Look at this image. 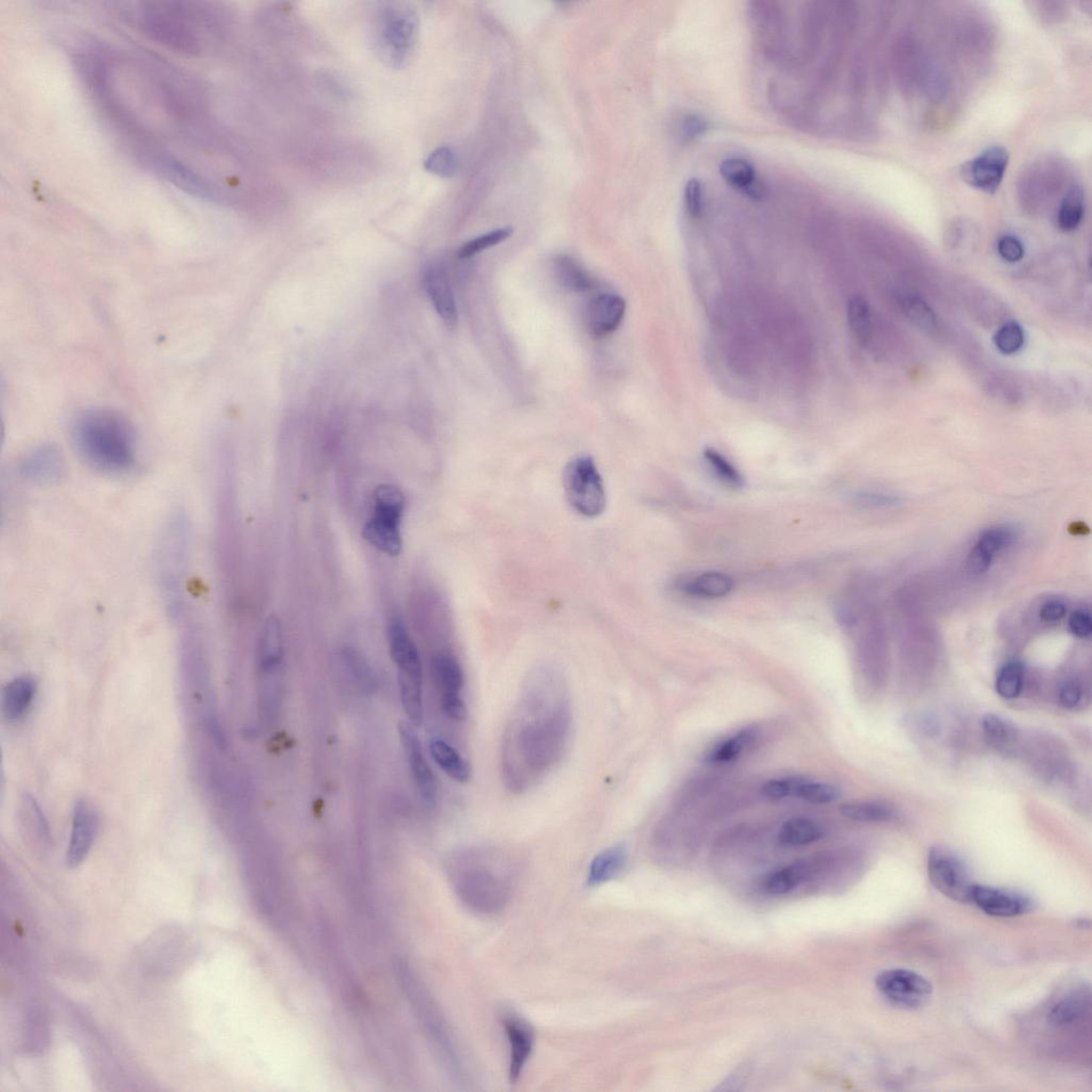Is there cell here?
Masks as SVG:
<instances>
[{
  "instance_id": "obj_1",
  "label": "cell",
  "mask_w": 1092,
  "mask_h": 1092,
  "mask_svg": "<svg viewBox=\"0 0 1092 1092\" xmlns=\"http://www.w3.org/2000/svg\"><path fill=\"white\" fill-rule=\"evenodd\" d=\"M571 702L564 679L552 668L527 679L503 738L502 772L513 793L528 791L564 758L571 736Z\"/></svg>"
},
{
  "instance_id": "obj_29",
  "label": "cell",
  "mask_w": 1092,
  "mask_h": 1092,
  "mask_svg": "<svg viewBox=\"0 0 1092 1092\" xmlns=\"http://www.w3.org/2000/svg\"><path fill=\"white\" fill-rule=\"evenodd\" d=\"M1090 1006V993L1078 989L1065 995L1049 1011V1021L1056 1026H1067L1078 1022Z\"/></svg>"
},
{
  "instance_id": "obj_26",
  "label": "cell",
  "mask_w": 1092,
  "mask_h": 1092,
  "mask_svg": "<svg viewBox=\"0 0 1092 1092\" xmlns=\"http://www.w3.org/2000/svg\"><path fill=\"white\" fill-rule=\"evenodd\" d=\"M813 871V865L808 861L795 862L768 874L762 887L769 894H786L812 876Z\"/></svg>"
},
{
  "instance_id": "obj_39",
  "label": "cell",
  "mask_w": 1092,
  "mask_h": 1092,
  "mask_svg": "<svg viewBox=\"0 0 1092 1092\" xmlns=\"http://www.w3.org/2000/svg\"><path fill=\"white\" fill-rule=\"evenodd\" d=\"M837 786L800 778L796 796L814 805H829L840 798Z\"/></svg>"
},
{
  "instance_id": "obj_6",
  "label": "cell",
  "mask_w": 1092,
  "mask_h": 1092,
  "mask_svg": "<svg viewBox=\"0 0 1092 1092\" xmlns=\"http://www.w3.org/2000/svg\"><path fill=\"white\" fill-rule=\"evenodd\" d=\"M191 556V527L184 512H175L160 535L155 554V571L163 599L186 593Z\"/></svg>"
},
{
  "instance_id": "obj_47",
  "label": "cell",
  "mask_w": 1092,
  "mask_h": 1092,
  "mask_svg": "<svg viewBox=\"0 0 1092 1092\" xmlns=\"http://www.w3.org/2000/svg\"><path fill=\"white\" fill-rule=\"evenodd\" d=\"M998 252L1004 261L1017 263L1024 256V247L1017 237L1003 236L998 242Z\"/></svg>"
},
{
  "instance_id": "obj_32",
  "label": "cell",
  "mask_w": 1092,
  "mask_h": 1092,
  "mask_svg": "<svg viewBox=\"0 0 1092 1092\" xmlns=\"http://www.w3.org/2000/svg\"><path fill=\"white\" fill-rule=\"evenodd\" d=\"M732 588V578L726 573L716 571L699 574L685 586V591L690 596L703 599L724 598Z\"/></svg>"
},
{
  "instance_id": "obj_37",
  "label": "cell",
  "mask_w": 1092,
  "mask_h": 1092,
  "mask_svg": "<svg viewBox=\"0 0 1092 1092\" xmlns=\"http://www.w3.org/2000/svg\"><path fill=\"white\" fill-rule=\"evenodd\" d=\"M847 317L851 331L861 343L869 342L873 331L872 311L862 296H854L848 301Z\"/></svg>"
},
{
  "instance_id": "obj_8",
  "label": "cell",
  "mask_w": 1092,
  "mask_h": 1092,
  "mask_svg": "<svg viewBox=\"0 0 1092 1092\" xmlns=\"http://www.w3.org/2000/svg\"><path fill=\"white\" fill-rule=\"evenodd\" d=\"M564 489L570 506L578 515L597 518L604 512L607 505L605 485L592 458L577 457L568 463Z\"/></svg>"
},
{
  "instance_id": "obj_4",
  "label": "cell",
  "mask_w": 1092,
  "mask_h": 1092,
  "mask_svg": "<svg viewBox=\"0 0 1092 1092\" xmlns=\"http://www.w3.org/2000/svg\"><path fill=\"white\" fill-rule=\"evenodd\" d=\"M136 25L153 41L199 56L204 51L208 12L197 3H143L134 12Z\"/></svg>"
},
{
  "instance_id": "obj_35",
  "label": "cell",
  "mask_w": 1092,
  "mask_h": 1092,
  "mask_svg": "<svg viewBox=\"0 0 1092 1092\" xmlns=\"http://www.w3.org/2000/svg\"><path fill=\"white\" fill-rule=\"evenodd\" d=\"M757 730L744 729L715 747L706 758V762H709L710 764H727V763L740 757L757 740Z\"/></svg>"
},
{
  "instance_id": "obj_31",
  "label": "cell",
  "mask_w": 1092,
  "mask_h": 1092,
  "mask_svg": "<svg viewBox=\"0 0 1092 1092\" xmlns=\"http://www.w3.org/2000/svg\"><path fill=\"white\" fill-rule=\"evenodd\" d=\"M283 656V633L278 618L270 617L260 641V664L264 670L275 668Z\"/></svg>"
},
{
  "instance_id": "obj_33",
  "label": "cell",
  "mask_w": 1092,
  "mask_h": 1092,
  "mask_svg": "<svg viewBox=\"0 0 1092 1092\" xmlns=\"http://www.w3.org/2000/svg\"><path fill=\"white\" fill-rule=\"evenodd\" d=\"M840 812L850 821L859 823H886L895 817L893 807L880 801L847 802L841 806Z\"/></svg>"
},
{
  "instance_id": "obj_43",
  "label": "cell",
  "mask_w": 1092,
  "mask_h": 1092,
  "mask_svg": "<svg viewBox=\"0 0 1092 1092\" xmlns=\"http://www.w3.org/2000/svg\"><path fill=\"white\" fill-rule=\"evenodd\" d=\"M426 169L432 173L444 176V178L454 175L458 169L455 152L447 147L438 149L426 162Z\"/></svg>"
},
{
  "instance_id": "obj_10",
  "label": "cell",
  "mask_w": 1092,
  "mask_h": 1092,
  "mask_svg": "<svg viewBox=\"0 0 1092 1092\" xmlns=\"http://www.w3.org/2000/svg\"><path fill=\"white\" fill-rule=\"evenodd\" d=\"M876 987L892 1005L905 1010L926 1006L934 991L927 978L905 969L881 972L876 978Z\"/></svg>"
},
{
  "instance_id": "obj_42",
  "label": "cell",
  "mask_w": 1092,
  "mask_h": 1092,
  "mask_svg": "<svg viewBox=\"0 0 1092 1092\" xmlns=\"http://www.w3.org/2000/svg\"><path fill=\"white\" fill-rule=\"evenodd\" d=\"M1025 335L1021 326L1008 323L994 335V344L1004 355H1014L1024 346Z\"/></svg>"
},
{
  "instance_id": "obj_36",
  "label": "cell",
  "mask_w": 1092,
  "mask_h": 1092,
  "mask_svg": "<svg viewBox=\"0 0 1092 1092\" xmlns=\"http://www.w3.org/2000/svg\"><path fill=\"white\" fill-rule=\"evenodd\" d=\"M1085 213V196L1081 187H1073L1063 200L1057 214L1059 229L1065 232L1077 230Z\"/></svg>"
},
{
  "instance_id": "obj_3",
  "label": "cell",
  "mask_w": 1092,
  "mask_h": 1092,
  "mask_svg": "<svg viewBox=\"0 0 1092 1092\" xmlns=\"http://www.w3.org/2000/svg\"><path fill=\"white\" fill-rule=\"evenodd\" d=\"M455 893L473 912L495 915L505 910L515 893V873L490 854L463 855L452 869Z\"/></svg>"
},
{
  "instance_id": "obj_9",
  "label": "cell",
  "mask_w": 1092,
  "mask_h": 1092,
  "mask_svg": "<svg viewBox=\"0 0 1092 1092\" xmlns=\"http://www.w3.org/2000/svg\"><path fill=\"white\" fill-rule=\"evenodd\" d=\"M928 876L934 887L946 897L960 904H971L972 882L965 862L943 847L929 850L927 859Z\"/></svg>"
},
{
  "instance_id": "obj_46",
  "label": "cell",
  "mask_w": 1092,
  "mask_h": 1092,
  "mask_svg": "<svg viewBox=\"0 0 1092 1092\" xmlns=\"http://www.w3.org/2000/svg\"><path fill=\"white\" fill-rule=\"evenodd\" d=\"M684 200L687 212L690 216L699 217L701 215L703 208V190L700 182L695 179L688 181L684 191Z\"/></svg>"
},
{
  "instance_id": "obj_20",
  "label": "cell",
  "mask_w": 1092,
  "mask_h": 1092,
  "mask_svg": "<svg viewBox=\"0 0 1092 1092\" xmlns=\"http://www.w3.org/2000/svg\"><path fill=\"white\" fill-rule=\"evenodd\" d=\"M424 287L439 316L449 328L458 323V311L451 281L446 270L431 265L424 273Z\"/></svg>"
},
{
  "instance_id": "obj_45",
  "label": "cell",
  "mask_w": 1092,
  "mask_h": 1092,
  "mask_svg": "<svg viewBox=\"0 0 1092 1092\" xmlns=\"http://www.w3.org/2000/svg\"><path fill=\"white\" fill-rule=\"evenodd\" d=\"M1084 686L1078 679L1069 678L1064 681L1058 689V700L1066 709L1073 710L1082 704Z\"/></svg>"
},
{
  "instance_id": "obj_51",
  "label": "cell",
  "mask_w": 1092,
  "mask_h": 1092,
  "mask_svg": "<svg viewBox=\"0 0 1092 1092\" xmlns=\"http://www.w3.org/2000/svg\"><path fill=\"white\" fill-rule=\"evenodd\" d=\"M706 121L704 119L697 116L687 117L684 119L681 126V130L684 138H695L705 131Z\"/></svg>"
},
{
  "instance_id": "obj_41",
  "label": "cell",
  "mask_w": 1092,
  "mask_h": 1092,
  "mask_svg": "<svg viewBox=\"0 0 1092 1092\" xmlns=\"http://www.w3.org/2000/svg\"><path fill=\"white\" fill-rule=\"evenodd\" d=\"M706 461L709 462L710 467L722 483L734 488H740L744 485V479L732 463L727 458L720 455L714 449H706L704 453Z\"/></svg>"
},
{
  "instance_id": "obj_49",
  "label": "cell",
  "mask_w": 1092,
  "mask_h": 1092,
  "mask_svg": "<svg viewBox=\"0 0 1092 1092\" xmlns=\"http://www.w3.org/2000/svg\"><path fill=\"white\" fill-rule=\"evenodd\" d=\"M1069 628L1075 636L1080 638H1087L1091 635L1092 621L1090 615L1085 610H1078L1074 612L1069 619Z\"/></svg>"
},
{
  "instance_id": "obj_18",
  "label": "cell",
  "mask_w": 1092,
  "mask_h": 1092,
  "mask_svg": "<svg viewBox=\"0 0 1092 1092\" xmlns=\"http://www.w3.org/2000/svg\"><path fill=\"white\" fill-rule=\"evenodd\" d=\"M1016 537L1015 528L1008 525H998L986 529L979 536L977 542L969 554L967 561L969 572L974 575L987 572L995 555L1008 548L1015 541Z\"/></svg>"
},
{
  "instance_id": "obj_2",
  "label": "cell",
  "mask_w": 1092,
  "mask_h": 1092,
  "mask_svg": "<svg viewBox=\"0 0 1092 1092\" xmlns=\"http://www.w3.org/2000/svg\"><path fill=\"white\" fill-rule=\"evenodd\" d=\"M72 439L90 468L106 475H122L134 469L136 438L134 426L114 410L91 409L77 416Z\"/></svg>"
},
{
  "instance_id": "obj_24",
  "label": "cell",
  "mask_w": 1092,
  "mask_h": 1092,
  "mask_svg": "<svg viewBox=\"0 0 1092 1092\" xmlns=\"http://www.w3.org/2000/svg\"><path fill=\"white\" fill-rule=\"evenodd\" d=\"M982 726L985 740L994 750L1005 756L1016 753L1021 737L1013 722L989 713L985 715Z\"/></svg>"
},
{
  "instance_id": "obj_12",
  "label": "cell",
  "mask_w": 1092,
  "mask_h": 1092,
  "mask_svg": "<svg viewBox=\"0 0 1092 1092\" xmlns=\"http://www.w3.org/2000/svg\"><path fill=\"white\" fill-rule=\"evenodd\" d=\"M1009 164V153L1005 148H988L977 157L961 167V178L971 187L993 195L1001 186Z\"/></svg>"
},
{
  "instance_id": "obj_34",
  "label": "cell",
  "mask_w": 1092,
  "mask_h": 1092,
  "mask_svg": "<svg viewBox=\"0 0 1092 1092\" xmlns=\"http://www.w3.org/2000/svg\"><path fill=\"white\" fill-rule=\"evenodd\" d=\"M20 817L27 837L37 841L40 844H45L50 841V829H48L50 827H48L42 809L40 808L36 799L29 795L23 797Z\"/></svg>"
},
{
  "instance_id": "obj_11",
  "label": "cell",
  "mask_w": 1092,
  "mask_h": 1092,
  "mask_svg": "<svg viewBox=\"0 0 1092 1092\" xmlns=\"http://www.w3.org/2000/svg\"><path fill=\"white\" fill-rule=\"evenodd\" d=\"M431 672L440 690L442 709L446 716L455 721L467 719L468 709L462 696L463 670L457 658L448 652L437 653L432 657Z\"/></svg>"
},
{
  "instance_id": "obj_28",
  "label": "cell",
  "mask_w": 1092,
  "mask_h": 1092,
  "mask_svg": "<svg viewBox=\"0 0 1092 1092\" xmlns=\"http://www.w3.org/2000/svg\"><path fill=\"white\" fill-rule=\"evenodd\" d=\"M554 275L561 287L573 293L589 292L594 287L593 279L580 263L571 256L558 255L553 261Z\"/></svg>"
},
{
  "instance_id": "obj_40",
  "label": "cell",
  "mask_w": 1092,
  "mask_h": 1092,
  "mask_svg": "<svg viewBox=\"0 0 1092 1092\" xmlns=\"http://www.w3.org/2000/svg\"><path fill=\"white\" fill-rule=\"evenodd\" d=\"M513 234L512 228H502L488 233V234L470 240L464 244L458 251V258L461 260L473 258L480 252L487 250L489 248L500 245L507 240Z\"/></svg>"
},
{
  "instance_id": "obj_22",
  "label": "cell",
  "mask_w": 1092,
  "mask_h": 1092,
  "mask_svg": "<svg viewBox=\"0 0 1092 1092\" xmlns=\"http://www.w3.org/2000/svg\"><path fill=\"white\" fill-rule=\"evenodd\" d=\"M628 862L629 853L624 845H614L602 851L590 863L587 886L597 888L616 879L625 870Z\"/></svg>"
},
{
  "instance_id": "obj_5",
  "label": "cell",
  "mask_w": 1092,
  "mask_h": 1092,
  "mask_svg": "<svg viewBox=\"0 0 1092 1092\" xmlns=\"http://www.w3.org/2000/svg\"><path fill=\"white\" fill-rule=\"evenodd\" d=\"M397 973L407 998L442 1065L456 1081H464L467 1074L462 1057L436 1002L405 963H398Z\"/></svg>"
},
{
  "instance_id": "obj_21",
  "label": "cell",
  "mask_w": 1092,
  "mask_h": 1092,
  "mask_svg": "<svg viewBox=\"0 0 1092 1092\" xmlns=\"http://www.w3.org/2000/svg\"><path fill=\"white\" fill-rule=\"evenodd\" d=\"M390 653L397 665L398 671H421L422 662L414 641L403 621H391L388 630Z\"/></svg>"
},
{
  "instance_id": "obj_27",
  "label": "cell",
  "mask_w": 1092,
  "mask_h": 1092,
  "mask_svg": "<svg viewBox=\"0 0 1092 1092\" xmlns=\"http://www.w3.org/2000/svg\"><path fill=\"white\" fill-rule=\"evenodd\" d=\"M430 752L440 768L453 780L459 783H467L471 780L472 768L469 762L453 746L440 740V738H435L430 743Z\"/></svg>"
},
{
  "instance_id": "obj_30",
  "label": "cell",
  "mask_w": 1092,
  "mask_h": 1092,
  "mask_svg": "<svg viewBox=\"0 0 1092 1092\" xmlns=\"http://www.w3.org/2000/svg\"><path fill=\"white\" fill-rule=\"evenodd\" d=\"M822 826L804 817L789 819L779 831L778 839L785 846H806L823 838Z\"/></svg>"
},
{
  "instance_id": "obj_15",
  "label": "cell",
  "mask_w": 1092,
  "mask_h": 1092,
  "mask_svg": "<svg viewBox=\"0 0 1092 1092\" xmlns=\"http://www.w3.org/2000/svg\"><path fill=\"white\" fill-rule=\"evenodd\" d=\"M503 1026L509 1045L508 1078L516 1084L533 1054L535 1033L524 1019L512 1013L504 1015Z\"/></svg>"
},
{
  "instance_id": "obj_16",
  "label": "cell",
  "mask_w": 1092,
  "mask_h": 1092,
  "mask_svg": "<svg viewBox=\"0 0 1092 1092\" xmlns=\"http://www.w3.org/2000/svg\"><path fill=\"white\" fill-rule=\"evenodd\" d=\"M24 478L38 485L58 483L66 474V461L58 447L46 444L32 449L20 464Z\"/></svg>"
},
{
  "instance_id": "obj_38",
  "label": "cell",
  "mask_w": 1092,
  "mask_h": 1092,
  "mask_svg": "<svg viewBox=\"0 0 1092 1092\" xmlns=\"http://www.w3.org/2000/svg\"><path fill=\"white\" fill-rule=\"evenodd\" d=\"M1025 681V669L1020 663H1009L1000 670L995 689L1004 699L1011 700L1021 695Z\"/></svg>"
},
{
  "instance_id": "obj_44",
  "label": "cell",
  "mask_w": 1092,
  "mask_h": 1092,
  "mask_svg": "<svg viewBox=\"0 0 1092 1092\" xmlns=\"http://www.w3.org/2000/svg\"><path fill=\"white\" fill-rule=\"evenodd\" d=\"M800 778L774 779L763 786V794L769 799L782 800L796 796Z\"/></svg>"
},
{
  "instance_id": "obj_50",
  "label": "cell",
  "mask_w": 1092,
  "mask_h": 1092,
  "mask_svg": "<svg viewBox=\"0 0 1092 1092\" xmlns=\"http://www.w3.org/2000/svg\"><path fill=\"white\" fill-rule=\"evenodd\" d=\"M1066 605L1061 601H1050L1043 605L1040 610V617L1043 621L1053 623L1061 621L1066 616Z\"/></svg>"
},
{
  "instance_id": "obj_13",
  "label": "cell",
  "mask_w": 1092,
  "mask_h": 1092,
  "mask_svg": "<svg viewBox=\"0 0 1092 1092\" xmlns=\"http://www.w3.org/2000/svg\"><path fill=\"white\" fill-rule=\"evenodd\" d=\"M971 903L988 915L995 918H1015L1029 914L1036 908L1032 897L1017 891L974 885L971 891Z\"/></svg>"
},
{
  "instance_id": "obj_7",
  "label": "cell",
  "mask_w": 1092,
  "mask_h": 1092,
  "mask_svg": "<svg viewBox=\"0 0 1092 1092\" xmlns=\"http://www.w3.org/2000/svg\"><path fill=\"white\" fill-rule=\"evenodd\" d=\"M373 516L363 528L364 539L388 556H397L403 549L401 522L405 512V496L392 485L376 489Z\"/></svg>"
},
{
  "instance_id": "obj_17",
  "label": "cell",
  "mask_w": 1092,
  "mask_h": 1092,
  "mask_svg": "<svg viewBox=\"0 0 1092 1092\" xmlns=\"http://www.w3.org/2000/svg\"><path fill=\"white\" fill-rule=\"evenodd\" d=\"M399 733L417 789H419L424 800L432 804L437 798L438 785L436 777L424 756L419 736H417L412 725L408 724V722H403L399 726Z\"/></svg>"
},
{
  "instance_id": "obj_23",
  "label": "cell",
  "mask_w": 1092,
  "mask_h": 1092,
  "mask_svg": "<svg viewBox=\"0 0 1092 1092\" xmlns=\"http://www.w3.org/2000/svg\"><path fill=\"white\" fill-rule=\"evenodd\" d=\"M720 174L731 186L752 199L762 200L767 194L753 166L745 159L733 157L724 160L720 165Z\"/></svg>"
},
{
  "instance_id": "obj_14",
  "label": "cell",
  "mask_w": 1092,
  "mask_h": 1092,
  "mask_svg": "<svg viewBox=\"0 0 1092 1092\" xmlns=\"http://www.w3.org/2000/svg\"><path fill=\"white\" fill-rule=\"evenodd\" d=\"M99 813L91 802L79 800L74 809L67 853V865L71 869H75L83 864L88 855L90 854L96 834L99 831Z\"/></svg>"
},
{
  "instance_id": "obj_19",
  "label": "cell",
  "mask_w": 1092,
  "mask_h": 1092,
  "mask_svg": "<svg viewBox=\"0 0 1092 1092\" xmlns=\"http://www.w3.org/2000/svg\"><path fill=\"white\" fill-rule=\"evenodd\" d=\"M626 304L620 296L601 294L589 301L586 323L593 336L605 337L617 330L625 314Z\"/></svg>"
},
{
  "instance_id": "obj_48",
  "label": "cell",
  "mask_w": 1092,
  "mask_h": 1092,
  "mask_svg": "<svg viewBox=\"0 0 1092 1092\" xmlns=\"http://www.w3.org/2000/svg\"><path fill=\"white\" fill-rule=\"evenodd\" d=\"M855 501L870 507H891L901 503L897 496L878 492H860L855 495Z\"/></svg>"
},
{
  "instance_id": "obj_25",
  "label": "cell",
  "mask_w": 1092,
  "mask_h": 1092,
  "mask_svg": "<svg viewBox=\"0 0 1092 1092\" xmlns=\"http://www.w3.org/2000/svg\"><path fill=\"white\" fill-rule=\"evenodd\" d=\"M37 685L30 677L16 678L7 685L3 696V712L8 721L21 719L36 696Z\"/></svg>"
}]
</instances>
